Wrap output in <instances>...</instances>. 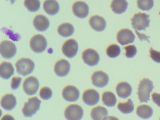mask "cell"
<instances>
[{
	"label": "cell",
	"instance_id": "cell-1",
	"mask_svg": "<svg viewBox=\"0 0 160 120\" xmlns=\"http://www.w3.org/2000/svg\"><path fill=\"white\" fill-rule=\"evenodd\" d=\"M154 88L153 82L148 78L140 81L137 94L140 102H148L150 100V94Z\"/></svg>",
	"mask_w": 160,
	"mask_h": 120
},
{
	"label": "cell",
	"instance_id": "cell-2",
	"mask_svg": "<svg viewBox=\"0 0 160 120\" xmlns=\"http://www.w3.org/2000/svg\"><path fill=\"white\" fill-rule=\"evenodd\" d=\"M41 102V100L36 97L29 98L28 101L25 103L22 109L24 116L27 117L33 116L40 109Z\"/></svg>",
	"mask_w": 160,
	"mask_h": 120
},
{
	"label": "cell",
	"instance_id": "cell-3",
	"mask_svg": "<svg viewBox=\"0 0 160 120\" xmlns=\"http://www.w3.org/2000/svg\"><path fill=\"white\" fill-rule=\"evenodd\" d=\"M149 18V15L146 13H138L135 14L131 19L133 28L138 31L146 30L149 25L150 21Z\"/></svg>",
	"mask_w": 160,
	"mask_h": 120
},
{
	"label": "cell",
	"instance_id": "cell-4",
	"mask_svg": "<svg viewBox=\"0 0 160 120\" xmlns=\"http://www.w3.org/2000/svg\"><path fill=\"white\" fill-rule=\"evenodd\" d=\"M17 71L23 76L29 75L33 71L35 67L34 62L29 58L19 59L15 64Z\"/></svg>",
	"mask_w": 160,
	"mask_h": 120
},
{
	"label": "cell",
	"instance_id": "cell-5",
	"mask_svg": "<svg viewBox=\"0 0 160 120\" xmlns=\"http://www.w3.org/2000/svg\"><path fill=\"white\" fill-rule=\"evenodd\" d=\"M30 46L33 52L41 53L45 50L47 47V42L45 38L40 34L33 36L30 41Z\"/></svg>",
	"mask_w": 160,
	"mask_h": 120
},
{
	"label": "cell",
	"instance_id": "cell-6",
	"mask_svg": "<svg viewBox=\"0 0 160 120\" xmlns=\"http://www.w3.org/2000/svg\"><path fill=\"white\" fill-rule=\"evenodd\" d=\"M84 114L83 109L79 105H69L64 111V116L67 120H80Z\"/></svg>",
	"mask_w": 160,
	"mask_h": 120
},
{
	"label": "cell",
	"instance_id": "cell-7",
	"mask_svg": "<svg viewBox=\"0 0 160 120\" xmlns=\"http://www.w3.org/2000/svg\"><path fill=\"white\" fill-rule=\"evenodd\" d=\"M1 54L5 59H11L15 55L17 52L15 44L9 40L2 41L0 44Z\"/></svg>",
	"mask_w": 160,
	"mask_h": 120
},
{
	"label": "cell",
	"instance_id": "cell-8",
	"mask_svg": "<svg viewBox=\"0 0 160 120\" xmlns=\"http://www.w3.org/2000/svg\"><path fill=\"white\" fill-rule=\"evenodd\" d=\"M39 88V81L35 77L31 76L27 78L23 83V89L28 95L36 93Z\"/></svg>",
	"mask_w": 160,
	"mask_h": 120
},
{
	"label": "cell",
	"instance_id": "cell-9",
	"mask_svg": "<svg viewBox=\"0 0 160 120\" xmlns=\"http://www.w3.org/2000/svg\"><path fill=\"white\" fill-rule=\"evenodd\" d=\"M82 58L84 62L90 66H94L98 64L100 60V56L98 52L92 48L85 50L82 53Z\"/></svg>",
	"mask_w": 160,
	"mask_h": 120
},
{
	"label": "cell",
	"instance_id": "cell-10",
	"mask_svg": "<svg viewBox=\"0 0 160 120\" xmlns=\"http://www.w3.org/2000/svg\"><path fill=\"white\" fill-rule=\"evenodd\" d=\"M78 48V44L75 39H68L62 45V52L66 57L73 58L76 55Z\"/></svg>",
	"mask_w": 160,
	"mask_h": 120
},
{
	"label": "cell",
	"instance_id": "cell-11",
	"mask_svg": "<svg viewBox=\"0 0 160 120\" xmlns=\"http://www.w3.org/2000/svg\"><path fill=\"white\" fill-rule=\"evenodd\" d=\"M117 40L118 42L122 46L133 43L135 36L131 30L128 29H122L117 33Z\"/></svg>",
	"mask_w": 160,
	"mask_h": 120
},
{
	"label": "cell",
	"instance_id": "cell-12",
	"mask_svg": "<svg viewBox=\"0 0 160 120\" xmlns=\"http://www.w3.org/2000/svg\"><path fill=\"white\" fill-rule=\"evenodd\" d=\"M83 101L89 106L96 105L100 100V95L94 89H88L84 92L82 96Z\"/></svg>",
	"mask_w": 160,
	"mask_h": 120
},
{
	"label": "cell",
	"instance_id": "cell-13",
	"mask_svg": "<svg viewBox=\"0 0 160 120\" xmlns=\"http://www.w3.org/2000/svg\"><path fill=\"white\" fill-rule=\"evenodd\" d=\"M92 81L94 86L102 88L108 84L109 78L107 74L103 71H95L92 76Z\"/></svg>",
	"mask_w": 160,
	"mask_h": 120
},
{
	"label": "cell",
	"instance_id": "cell-14",
	"mask_svg": "<svg viewBox=\"0 0 160 120\" xmlns=\"http://www.w3.org/2000/svg\"><path fill=\"white\" fill-rule=\"evenodd\" d=\"M62 95L66 101L75 102L79 98L80 93L76 87L72 85H68L64 87L62 90Z\"/></svg>",
	"mask_w": 160,
	"mask_h": 120
},
{
	"label": "cell",
	"instance_id": "cell-15",
	"mask_svg": "<svg viewBox=\"0 0 160 120\" xmlns=\"http://www.w3.org/2000/svg\"><path fill=\"white\" fill-rule=\"evenodd\" d=\"M72 9L74 15L80 18H84L88 15V6L84 2H76L73 4Z\"/></svg>",
	"mask_w": 160,
	"mask_h": 120
},
{
	"label": "cell",
	"instance_id": "cell-16",
	"mask_svg": "<svg viewBox=\"0 0 160 120\" xmlns=\"http://www.w3.org/2000/svg\"><path fill=\"white\" fill-rule=\"evenodd\" d=\"M70 63L65 59H61L55 64L54 71L59 77L67 76L70 70Z\"/></svg>",
	"mask_w": 160,
	"mask_h": 120
},
{
	"label": "cell",
	"instance_id": "cell-17",
	"mask_svg": "<svg viewBox=\"0 0 160 120\" xmlns=\"http://www.w3.org/2000/svg\"><path fill=\"white\" fill-rule=\"evenodd\" d=\"M89 22L92 28L97 32L103 31L106 26V22L104 19L98 15L91 17Z\"/></svg>",
	"mask_w": 160,
	"mask_h": 120
},
{
	"label": "cell",
	"instance_id": "cell-18",
	"mask_svg": "<svg viewBox=\"0 0 160 120\" xmlns=\"http://www.w3.org/2000/svg\"><path fill=\"white\" fill-rule=\"evenodd\" d=\"M33 24L36 30L44 32L49 27V21L43 15H37L33 19Z\"/></svg>",
	"mask_w": 160,
	"mask_h": 120
},
{
	"label": "cell",
	"instance_id": "cell-19",
	"mask_svg": "<svg viewBox=\"0 0 160 120\" xmlns=\"http://www.w3.org/2000/svg\"><path fill=\"white\" fill-rule=\"evenodd\" d=\"M116 91L118 96L122 98H127L132 92V87L127 82H121L117 85Z\"/></svg>",
	"mask_w": 160,
	"mask_h": 120
},
{
	"label": "cell",
	"instance_id": "cell-20",
	"mask_svg": "<svg viewBox=\"0 0 160 120\" xmlns=\"http://www.w3.org/2000/svg\"><path fill=\"white\" fill-rule=\"evenodd\" d=\"M1 104L4 109L8 111L12 110L16 106V98L12 94H7L2 97Z\"/></svg>",
	"mask_w": 160,
	"mask_h": 120
},
{
	"label": "cell",
	"instance_id": "cell-21",
	"mask_svg": "<svg viewBox=\"0 0 160 120\" xmlns=\"http://www.w3.org/2000/svg\"><path fill=\"white\" fill-rule=\"evenodd\" d=\"M14 73V69L11 63L4 62L0 65V75L2 78L8 79Z\"/></svg>",
	"mask_w": 160,
	"mask_h": 120
},
{
	"label": "cell",
	"instance_id": "cell-22",
	"mask_svg": "<svg viewBox=\"0 0 160 120\" xmlns=\"http://www.w3.org/2000/svg\"><path fill=\"white\" fill-rule=\"evenodd\" d=\"M43 8L47 14L53 16L59 10V4L56 0H46L44 2Z\"/></svg>",
	"mask_w": 160,
	"mask_h": 120
},
{
	"label": "cell",
	"instance_id": "cell-23",
	"mask_svg": "<svg viewBox=\"0 0 160 120\" xmlns=\"http://www.w3.org/2000/svg\"><path fill=\"white\" fill-rule=\"evenodd\" d=\"M128 5L126 0H113L110 6L114 13L121 14L126 11Z\"/></svg>",
	"mask_w": 160,
	"mask_h": 120
},
{
	"label": "cell",
	"instance_id": "cell-24",
	"mask_svg": "<svg viewBox=\"0 0 160 120\" xmlns=\"http://www.w3.org/2000/svg\"><path fill=\"white\" fill-rule=\"evenodd\" d=\"M108 114V111L106 108L101 106L93 108L91 112V116L93 120H103Z\"/></svg>",
	"mask_w": 160,
	"mask_h": 120
},
{
	"label": "cell",
	"instance_id": "cell-25",
	"mask_svg": "<svg viewBox=\"0 0 160 120\" xmlns=\"http://www.w3.org/2000/svg\"><path fill=\"white\" fill-rule=\"evenodd\" d=\"M136 113L142 119H148L152 116L153 111L151 107L150 106L147 105H142L138 107Z\"/></svg>",
	"mask_w": 160,
	"mask_h": 120
},
{
	"label": "cell",
	"instance_id": "cell-26",
	"mask_svg": "<svg viewBox=\"0 0 160 120\" xmlns=\"http://www.w3.org/2000/svg\"><path fill=\"white\" fill-rule=\"evenodd\" d=\"M58 32L61 36L68 37L73 34L74 28L72 24L66 22L62 23L58 26Z\"/></svg>",
	"mask_w": 160,
	"mask_h": 120
},
{
	"label": "cell",
	"instance_id": "cell-27",
	"mask_svg": "<svg viewBox=\"0 0 160 120\" xmlns=\"http://www.w3.org/2000/svg\"><path fill=\"white\" fill-rule=\"evenodd\" d=\"M102 100L106 106L108 107H114L117 103L116 96L111 92H105L102 95Z\"/></svg>",
	"mask_w": 160,
	"mask_h": 120
},
{
	"label": "cell",
	"instance_id": "cell-28",
	"mask_svg": "<svg viewBox=\"0 0 160 120\" xmlns=\"http://www.w3.org/2000/svg\"><path fill=\"white\" fill-rule=\"evenodd\" d=\"M118 108L122 113L128 114L133 111L134 107L132 99L129 98L125 103H119L118 105Z\"/></svg>",
	"mask_w": 160,
	"mask_h": 120
},
{
	"label": "cell",
	"instance_id": "cell-29",
	"mask_svg": "<svg viewBox=\"0 0 160 120\" xmlns=\"http://www.w3.org/2000/svg\"><path fill=\"white\" fill-rule=\"evenodd\" d=\"M24 5L29 11L35 12L40 8L41 2L39 0H25Z\"/></svg>",
	"mask_w": 160,
	"mask_h": 120
},
{
	"label": "cell",
	"instance_id": "cell-30",
	"mask_svg": "<svg viewBox=\"0 0 160 120\" xmlns=\"http://www.w3.org/2000/svg\"><path fill=\"white\" fill-rule=\"evenodd\" d=\"M121 52L120 48L117 44H112L108 47L107 54L110 58H114L118 56Z\"/></svg>",
	"mask_w": 160,
	"mask_h": 120
},
{
	"label": "cell",
	"instance_id": "cell-31",
	"mask_svg": "<svg viewBox=\"0 0 160 120\" xmlns=\"http://www.w3.org/2000/svg\"><path fill=\"white\" fill-rule=\"evenodd\" d=\"M138 7L142 10L148 11L153 6V0H137Z\"/></svg>",
	"mask_w": 160,
	"mask_h": 120
},
{
	"label": "cell",
	"instance_id": "cell-32",
	"mask_svg": "<svg viewBox=\"0 0 160 120\" xmlns=\"http://www.w3.org/2000/svg\"><path fill=\"white\" fill-rule=\"evenodd\" d=\"M53 92L50 88L48 87H43L40 90V96L44 100H48L52 97Z\"/></svg>",
	"mask_w": 160,
	"mask_h": 120
},
{
	"label": "cell",
	"instance_id": "cell-33",
	"mask_svg": "<svg viewBox=\"0 0 160 120\" xmlns=\"http://www.w3.org/2000/svg\"><path fill=\"white\" fill-rule=\"evenodd\" d=\"M125 50V55L127 58H133L137 52L136 47L134 45H129L124 47Z\"/></svg>",
	"mask_w": 160,
	"mask_h": 120
},
{
	"label": "cell",
	"instance_id": "cell-34",
	"mask_svg": "<svg viewBox=\"0 0 160 120\" xmlns=\"http://www.w3.org/2000/svg\"><path fill=\"white\" fill-rule=\"evenodd\" d=\"M22 81V78L21 77H13L12 78L11 82V88L12 90H16L19 88L21 82Z\"/></svg>",
	"mask_w": 160,
	"mask_h": 120
},
{
	"label": "cell",
	"instance_id": "cell-35",
	"mask_svg": "<svg viewBox=\"0 0 160 120\" xmlns=\"http://www.w3.org/2000/svg\"><path fill=\"white\" fill-rule=\"evenodd\" d=\"M150 57L152 60L157 63H160V52L154 50L152 48L150 49Z\"/></svg>",
	"mask_w": 160,
	"mask_h": 120
},
{
	"label": "cell",
	"instance_id": "cell-36",
	"mask_svg": "<svg viewBox=\"0 0 160 120\" xmlns=\"http://www.w3.org/2000/svg\"><path fill=\"white\" fill-rule=\"evenodd\" d=\"M152 101L160 108V94L153 93L152 95Z\"/></svg>",
	"mask_w": 160,
	"mask_h": 120
},
{
	"label": "cell",
	"instance_id": "cell-37",
	"mask_svg": "<svg viewBox=\"0 0 160 120\" xmlns=\"http://www.w3.org/2000/svg\"><path fill=\"white\" fill-rule=\"evenodd\" d=\"M135 32L136 33L137 35L138 36V38L140 39V40H141V41H142L143 39H145V40H147L148 42H149L148 39V38H150V37L147 36L145 35L144 34L139 33L138 31H137L136 30H135Z\"/></svg>",
	"mask_w": 160,
	"mask_h": 120
},
{
	"label": "cell",
	"instance_id": "cell-38",
	"mask_svg": "<svg viewBox=\"0 0 160 120\" xmlns=\"http://www.w3.org/2000/svg\"><path fill=\"white\" fill-rule=\"evenodd\" d=\"M1 120H15L14 117L9 114H6L2 118Z\"/></svg>",
	"mask_w": 160,
	"mask_h": 120
},
{
	"label": "cell",
	"instance_id": "cell-39",
	"mask_svg": "<svg viewBox=\"0 0 160 120\" xmlns=\"http://www.w3.org/2000/svg\"><path fill=\"white\" fill-rule=\"evenodd\" d=\"M103 120H119L117 117L113 116H106Z\"/></svg>",
	"mask_w": 160,
	"mask_h": 120
},
{
	"label": "cell",
	"instance_id": "cell-40",
	"mask_svg": "<svg viewBox=\"0 0 160 120\" xmlns=\"http://www.w3.org/2000/svg\"><path fill=\"white\" fill-rule=\"evenodd\" d=\"M10 1H11V3L12 4L13 3L15 2V0H10Z\"/></svg>",
	"mask_w": 160,
	"mask_h": 120
},
{
	"label": "cell",
	"instance_id": "cell-41",
	"mask_svg": "<svg viewBox=\"0 0 160 120\" xmlns=\"http://www.w3.org/2000/svg\"></svg>",
	"mask_w": 160,
	"mask_h": 120
}]
</instances>
